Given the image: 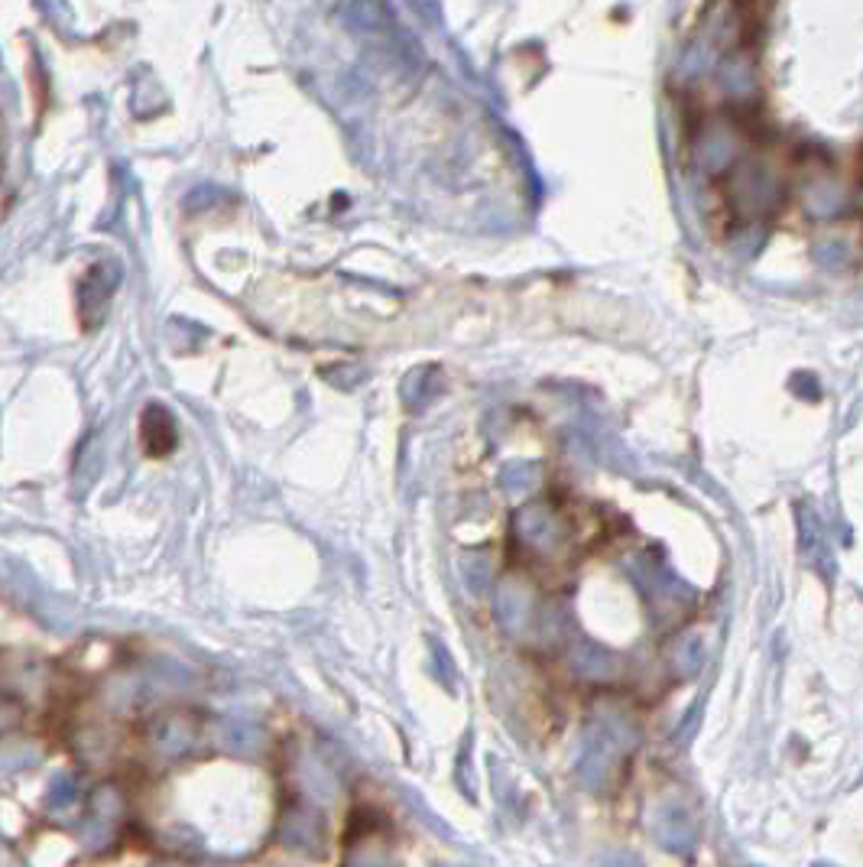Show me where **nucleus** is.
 <instances>
[{
	"label": "nucleus",
	"mask_w": 863,
	"mask_h": 867,
	"mask_svg": "<svg viewBox=\"0 0 863 867\" xmlns=\"http://www.w3.org/2000/svg\"><path fill=\"white\" fill-rule=\"evenodd\" d=\"M493 607H497V617L500 624L510 631V634H520L529 624V614H532V592L526 588L523 582L517 578H507L497 585V595H493Z\"/></svg>",
	"instance_id": "obj_1"
},
{
	"label": "nucleus",
	"mask_w": 863,
	"mask_h": 867,
	"mask_svg": "<svg viewBox=\"0 0 863 867\" xmlns=\"http://www.w3.org/2000/svg\"><path fill=\"white\" fill-rule=\"evenodd\" d=\"M517 533L536 549H552L559 539V520L546 504H529L517 514Z\"/></svg>",
	"instance_id": "obj_2"
},
{
	"label": "nucleus",
	"mask_w": 863,
	"mask_h": 867,
	"mask_svg": "<svg viewBox=\"0 0 863 867\" xmlns=\"http://www.w3.org/2000/svg\"><path fill=\"white\" fill-rule=\"evenodd\" d=\"M192 744H195V724H192L186 715L163 718V721L153 728V748L163 757L186 754Z\"/></svg>",
	"instance_id": "obj_3"
},
{
	"label": "nucleus",
	"mask_w": 863,
	"mask_h": 867,
	"mask_svg": "<svg viewBox=\"0 0 863 867\" xmlns=\"http://www.w3.org/2000/svg\"><path fill=\"white\" fill-rule=\"evenodd\" d=\"M283 838L296 848H318L322 838H325V829H322V819L308 809H296L293 816H286V826H283Z\"/></svg>",
	"instance_id": "obj_4"
},
{
	"label": "nucleus",
	"mask_w": 863,
	"mask_h": 867,
	"mask_svg": "<svg viewBox=\"0 0 863 867\" xmlns=\"http://www.w3.org/2000/svg\"><path fill=\"white\" fill-rule=\"evenodd\" d=\"M144 446L150 455H166L176 446V426L166 410L150 407L144 416Z\"/></svg>",
	"instance_id": "obj_5"
},
{
	"label": "nucleus",
	"mask_w": 863,
	"mask_h": 867,
	"mask_svg": "<svg viewBox=\"0 0 863 867\" xmlns=\"http://www.w3.org/2000/svg\"><path fill=\"white\" fill-rule=\"evenodd\" d=\"M218 738L225 741L227 748H234V751H254L261 734H257V728H251L247 721L227 718V721H222V728H218Z\"/></svg>",
	"instance_id": "obj_6"
},
{
	"label": "nucleus",
	"mask_w": 863,
	"mask_h": 867,
	"mask_svg": "<svg viewBox=\"0 0 863 867\" xmlns=\"http://www.w3.org/2000/svg\"><path fill=\"white\" fill-rule=\"evenodd\" d=\"M464 585L474 592V595H484L488 592V585L493 582V566H490V559L484 553H474V556H468L464 559Z\"/></svg>",
	"instance_id": "obj_7"
},
{
	"label": "nucleus",
	"mask_w": 863,
	"mask_h": 867,
	"mask_svg": "<svg viewBox=\"0 0 863 867\" xmlns=\"http://www.w3.org/2000/svg\"><path fill=\"white\" fill-rule=\"evenodd\" d=\"M571 666H575V673H581V676H607V673H610V660H607V653L595 650V646L575 650Z\"/></svg>",
	"instance_id": "obj_8"
},
{
	"label": "nucleus",
	"mask_w": 863,
	"mask_h": 867,
	"mask_svg": "<svg viewBox=\"0 0 863 867\" xmlns=\"http://www.w3.org/2000/svg\"><path fill=\"white\" fill-rule=\"evenodd\" d=\"M76 780L69 777V773H59L56 780H52V787H49V806L52 809H69L72 802H76Z\"/></svg>",
	"instance_id": "obj_9"
}]
</instances>
